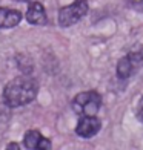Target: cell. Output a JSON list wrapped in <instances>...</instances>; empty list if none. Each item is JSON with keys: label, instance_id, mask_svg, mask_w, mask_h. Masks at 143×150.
Listing matches in <instances>:
<instances>
[{"label": "cell", "instance_id": "9c48e42d", "mask_svg": "<svg viewBox=\"0 0 143 150\" xmlns=\"http://www.w3.org/2000/svg\"><path fill=\"white\" fill-rule=\"evenodd\" d=\"M135 118L140 122H143V97L140 98V101L137 103V107H135Z\"/></svg>", "mask_w": 143, "mask_h": 150}, {"label": "cell", "instance_id": "3957f363", "mask_svg": "<svg viewBox=\"0 0 143 150\" xmlns=\"http://www.w3.org/2000/svg\"><path fill=\"white\" fill-rule=\"evenodd\" d=\"M88 2L86 0H76L74 3L63 6L59 9V25L62 28H68L74 23H77L88 14Z\"/></svg>", "mask_w": 143, "mask_h": 150}, {"label": "cell", "instance_id": "8992f818", "mask_svg": "<svg viewBox=\"0 0 143 150\" xmlns=\"http://www.w3.org/2000/svg\"><path fill=\"white\" fill-rule=\"evenodd\" d=\"M23 144L28 150H48L51 149V141L45 138L36 129H31L23 136Z\"/></svg>", "mask_w": 143, "mask_h": 150}, {"label": "cell", "instance_id": "6da1fadb", "mask_svg": "<svg viewBox=\"0 0 143 150\" xmlns=\"http://www.w3.org/2000/svg\"><path fill=\"white\" fill-rule=\"evenodd\" d=\"M39 84L29 75L12 78L3 89V100L9 107H22L36 100Z\"/></svg>", "mask_w": 143, "mask_h": 150}, {"label": "cell", "instance_id": "277c9868", "mask_svg": "<svg viewBox=\"0 0 143 150\" xmlns=\"http://www.w3.org/2000/svg\"><path fill=\"white\" fill-rule=\"evenodd\" d=\"M143 63V55L140 52H132L126 57H122L117 63V77L120 80L129 78Z\"/></svg>", "mask_w": 143, "mask_h": 150}, {"label": "cell", "instance_id": "5b68a950", "mask_svg": "<svg viewBox=\"0 0 143 150\" xmlns=\"http://www.w3.org/2000/svg\"><path fill=\"white\" fill-rule=\"evenodd\" d=\"M100 129H102V122L97 118V115H91V117L83 115L76 126V133L82 138H92L100 132Z\"/></svg>", "mask_w": 143, "mask_h": 150}, {"label": "cell", "instance_id": "52a82bcc", "mask_svg": "<svg viewBox=\"0 0 143 150\" xmlns=\"http://www.w3.org/2000/svg\"><path fill=\"white\" fill-rule=\"evenodd\" d=\"M26 22L31 23V25H36V26H42L46 25L48 18H46V11L43 8V5L40 2H32L29 3L28 9H26V14H25Z\"/></svg>", "mask_w": 143, "mask_h": 150}, {"label": "cell", "instance_id": "8fae6325", "mask_svg": "<svg viewBox=\"0 0 143 150\" xmlns=\"http://www.w3.org/2000/svg\"><path fill=\"white\" fill-rule=\"evenodd\" d=\"M142 2H143V0H142Z\"/></svg>", "mask_w": 143, "mask_h": 150}, {"label": "cell", "instance_id": "30bf717a", "mask_svg": "<svg viewBox=\"0 0 143 150\" xmlns=\"http://www.w3.org/2000/svg\"><path fill=\"white\" fill-rule=\"evenodd\" d=\"M8 150H11V149H14V150H19L20 149V146L19 144H16V142H11V144H8V147H6Z\"/></svg>", "mask_w": 143, "mask_h": 150}, {"label": "cell", "instance_id": "7a4b0ae2", "mask_svg": "<svg viewBox=\"0 0 143 150\" xmlns=\"http://www.w3.org/2000/svg\"><path fill=\"white\" fill-rule=\"evenodd\" d=\"M102 107V97L95 91H86L77 93L72 100V110L77 115H97Z\"/></svg>", "mask_w": 143, "mask_h": 150}, {"label": "cell", "instance_id": "ba28073f", "mask_svg": "<svg viewBox=\"0 0 143 150\" xmlns=\"http://www.w3.org/2000/svg\"><path fill=\"white\" fill-rule=\"evenodd\" d=\"M22 22V12L17 9L0 8V29L14 28Z\"/></svg>", "mask_w": 143, "mask_h": 150}]
</instances>
